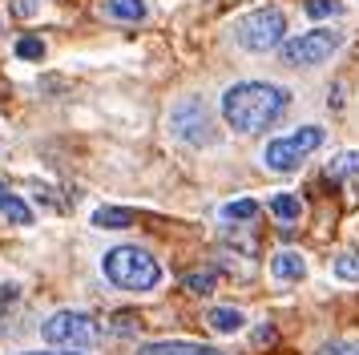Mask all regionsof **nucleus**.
Wrapping results in <instances>:
<instances>
[{
    "mask_svg": "<svg viewBox=\"0 0 359 355\" xmlns=\"http://www.w3.org/2000/svg\"><path fill=\"white\" fill-rule=\"evenodd\" d=\"M287 105H291V93L271 81H238L222 93V117L238 133H262L287 113Z\"/></svg>",
    "mask_w": 359,
    "mask_h": 355,
    "instance_id": "1",
    "label": "nucleus"
},
{
    "mask_svg": "<svg viewBox=\"0 0 359 355\" xmlns=\"http://www.w3.org/2000/svg\"><path fill=\"white\" fill-rule=\"evenodd\" d=\"M101 274H105L114 287L133 290V295L162 287V262L149 255L146 246H114V250H105Z\"/></svg>",
    "mask_w": 359,
    "mask_h": 355,
    "instance_id": "2",
    "label": "nucleus"
},
{
    "mask_svg": "<svg viewBox=\"0 0 359 355\" xmlns=\"http://www.w3.org/2000/svg\"><path fill=\"white\" fill-rule=\"evenodd\" d=\"M323 142H327L323 126H299L294 133H283V138H271V142H266L262 166L275 170V174H291V170H299Z\"/></svg>",
    "mask_w": 359,
    "mask_h": 355,
    "instance_id": "3",
    "label": "nucleus"
},
{
    "mask_svg": "<svg viewBox=\"0 0 359 355\" xmlns=\"http://www.w3.org/2000/svg\"><path fill=\"white\" fill-rule=\"evenodd\" d=\"M41 335H45V343H53V347L89 351V347H97L101 327H97V319L85 315V311H53L49 319L41 323Z\"/></svg>",
    "mask_w": 359,
    "mask_h": 355,
    "instance_id": "4",
    "label": "nucleus"
},
{
    "mask_svg": "<svg viewBox=\"0 0 359 355\" xmlns=\"http://www.w3.org/2000/svg\"><path fill=\"white\" fill-rule=\"evenodd\" d=\"M234 36H238V45L246 53H271V48H278L287 41V13L283 8H271V4L266 8H255V13H246L238 20Z\"/></svg>",
    "mask_w": 359,
    "mask_h": 355,
    "instance_id": "5",
    "label": "nucleus"
},
{
    "mask_svg": "<svg viewBox=\"0 0 359 355\" xmlns=\"http://www.w3.org/2000/svg\"><path fill=\"white\" fill-rule=\"evenodd\" d=\"M343 45V32L339 29H311L303 36H294V41H283V65H291V69H307V65H323L331 61V53Z\"/></svg>",
    "mask_w": 359,
    "mask_h": 355,
    "instance_id": "6",
    "label": "nucleus"
},
{
    "mask_svg": "<svg viewBox=\"0 0 359 355\" xmlns=\"http://www.w3.org/2000/svg\"><path fill=\"white\" fill-rule=\"evenodd\" d=\"M170 129L186 145H210L214 142V117L202 105V97H182L170 109Z\"/></svg>",
    "mask_w": 359,
    "mask_h": 355,
    "instance_id": "7",
    "label": "nucleus"
},
{
    "mask_svg": "<svg viewBox=\"0 0 359 355\" xmlns=\"http://www.w3.org/2000/svg\"><path fill=\"white\" fill-rule=\"evenodd\" d=\"M271 274H275L278 283H303L307 279V262H303L299 250H278L271 258Z\"/></svg>",
    "mask_w": 359,
    "mask_h": 355,
    "instance_id": "8",
    "label": "nucleus"
},
{
    "mask_svg": "<svg viewBox=\"0 0 359 355\" xmlns=\"http://www.w3.org/2000/svg\"><path fill=\"white\" fill-rule=\"evenodd\" d=\"M206 323H210V331H218V335H238L246 327V315L238 307H210Z\"/></svg>",
    "mask_w": 359,
    "mask_h": 355,
    "instance_id": "9",
    "label": "nucleus"
},
{
    "mask_svg": "<svg viewBox=\"0 0 359 355\" xmlns=\"http://www.w3.org/2000/svg\"><path fill=\"white\" fill-rule=\"evenodd\" d=\"M255 214H259V202L255 198H234V202H226V206L218 210V218L230 226H238V222H255Z\"/></svg>",
    "mask_w": 359,
    "mask_h": 355,
    "instance_id": "10",
    "label": "nucleus"
},
{
    "mask_svg": "<svg viewBox=\"0 0 359 355\" xmlns=\"http://www.w3.org/2000/svg\"><path fill=\"white\" fill-rule=\"evenodd\" d=\"M0 214H4V218H8L13 226H33V222H36L33 206H29V202H25L20 194H13V190H8V198H4V206H0Z\"/></svg>",
    "mask_w": 359,
    "mask_h": 355,
    "instance_id": "11",
    "label": "nucleus"
},
{
    "mask_svg": "<svg viewBox=\"0 0 359 355\" xmlns=\"http://www.w3.org/2000/svg\"><path fill=\"white\" fill-rule=\"evenodd\" d=\"M105 16H114V20H146L149 8L146 0H105Z\"/></svg>",
    "mask_w": 359,
    "mask_h": 355,
    "instance_id": "12",
    "label": "nucleus"
},
{
    "mask_svg": "<svg viewBox=\"0 0 359 355\" xmlns=\"http://www.w3.org/2000/svg\"><path fill=\"white\" fill-rule=\"evenodd\" d=\"M93 226H101V230H126V226H133V214L130 210H117V206H101V210H93Z\"/></svg>",
    "mask_w": 359,
    "mask_h": 355,
    "instance_id": "13",
    "label": "nucleus"
},
{
    "mask_svg": "<svg viewBox=\"0 0 359 355\" xmlns=\"http://www.w3.org/2000/svg\"><path fill=\"white\" fill-rule=\"evenodd\" d=\"M271 214H275L278 222H299L303 202H299L294 194H275V198H271Z\"/></svg>",
    "mask_w": 359,
    "mask_h": 355,
    "instance_id": "14",
    "label": "nucleus"
},
{
    "mask_svg": "<svg viewBox=\"0 0 359 355\" xmlns=\"http://www.w3.org/2000/svg\"><path fill=\"white\" fill-rule=\"evenodd\" d=\"M202 343H186V339H165V343H149L137 355H194Z\"/></svg>",
    "mask_w": 359,
    "mask_h": 355,
    "instance_id": "15",
    "label": "nucleus"
},
{
    "mask_svg": "<svg viewBox=\"0 0 359 355\" xmlns=\"http://www.w3.org/2000/svg\"><path fill=\"white\" fill-rule=\"evenodd\" d=\"M182 283L194 290V295H210V290L218 287V271H210V267H206V271H186Z\"/></svg>",
    "mask_w": 359,
    "mask_h": 355,
    "instance_id": "16",
    "label": "nucleus"
},
{
    "mask_svg": "<svg viewBox=\"0 0 359 355\" xmlns=\"http://www.w3.org/2000/svg\"><path fill=\"white\" fill-rule=\"evenodd\" d=\"M331 271H335V279H339V283H359V255H355V250L339 255L335 262H331Z\"/></svg>",
    "mask_w": 359,
    "mask_h": 355,
    "instance_id": "17",
    "label": "nucleus"
},
{
    "mask_svg": "<svg viewBox=\"0 0 359 355\" xmlns=\"http://www.w3.org/2000/svg\"><path fill=\"white\" fill-rule=\"evenodd\" d=\"M303 8L311 20H331V16H343V0H307Z\"/></svg>",
    "mask_w": 359,
    "mask_h": 355,
    "instance_id": "18",
    "label": "nucleus"
},
{
    "mask_svg": "<svg viewBox=\"0 0 359 355\" xmlns=\"http://www.w3.org/2000/svg\"><path fill=\"white\" fill-rule=\"evenodd\" d=\"M351 174H359V154H355V149L339 154V158L327 166V178H351Z\"/></svg>",
    "mask_w": 359,
    "mask_h": 355,
    "instance_id": "19",
    "label": "nucleus"
},
{
    "mask_svg": "<svg viewBox=\"0 0 359 355\" xmlns=\"http://www.w3.org/2000/svg\"><path fill=\"white\" fill-rule=\"evenodd\" d=\"M17 57L20 61H41V57H45V41H41V36H20Z\"/></svg>",
    "mask_w": 359,
    "mask_h": 355,
    "instance_id": "20",
    "label": "nucleus"
},
{
    "mask_svg": "<svg viewBox=\"0 0 359 355\" xmlns=\"http://www.w3.org/2000/svg\"><path fill=\"white\" fill-rule=\"evenodd\" d=\"M323 355H359V343H327Z\"/></svg>",
    "mask_w": 359,
    "mask_h": 355,
    "instance_id": "21",
    "label": "nucleus"
},
{
    "mask_svg": "<svg viewBox=\"0 0 359 355\" xmlns=\"http://www.w3.org/2000/svg\"><path fill=\"white\" fill-rule=\"evenodd\" d=\"M133 315H117V319H114V331H117V335H130V331H133Z\"/></svg>",
    "mask_w": 359,
    "mask_h": 355,
    "instance_id": "22",
    "label": "nucleus"
},
{
    "mask_svg": "<svg viewBox=\"0 0 359 355\" xmlns=\"http://www.w3.org/2000/svg\"><path fill=\"white\" fill-rule=\"evenodd\" d=\"M271 339H275V327H271V323H262L259 331H255V343H271Z\"/></svg>",
    "mask_w": 359,
    "mask_h": 355,
    "instance_id": "23",
    "label": "nucleus"
},
{
    "mask_svg": "<svg viewBox=\"0 0 359 355\" xmlns=\"http://www.w3.org/2000/svg\"><path fill=\"white\" fill-rule=\"evenodd\" d=\"M13 4H17L20 16H33V13H36V0H13Z\"/></svg>",
    "mask_w": 359,
    "mask_h": 355,
    "instance_id": "24",
    "label": "nucleus"
},
{
    "mask_svg": "<svg viewBox=\"0 0 359 355\" xmlns=\"http://www.w3.org/2000/svg\"><path fill=\"white\" fill-rule=\"evenodd\" d=\"M20 355H81V351H69V347H61V351H20Z\"/></svg>",
    "mask_w": 359,
    "mask_h": 355,
    "instance_id": "25",
    "label": "nucleus"
},
{
    "mask_svg": "<svg viewBox=\"0 0 359 355\" xmlns=\"http://www.w3.org/2000/svg\"><path fill=\"white\" fill-rule=\"evenodd\" d=\"M194 355H226V351H218V347H206V343H202V347H198Z\"/></svg>",
    "mask_w": 359,
    "mask_h": 355,
    "instance_id": "26",
    "label": "nucleus"
},
{
    "mask_svg": "<svg viewBox=\"0 0 359 355\" xmlns=\"http://www.w3.org/2000/svg\"><path fill=\"white\" fill-rule=\"evenodd\" d=\"M4 198H8V190H4V186H0V206H4Z\"/></svg>",
    "mask_w": 359,
    "mask_h": 355,
    "instance_id": "27",
    "label": "nucleus"
}]
</instances>
